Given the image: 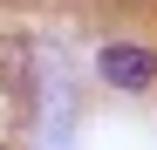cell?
<instances>
[{"mask_svg":"<svg viewBox=\"0 0 157 150\" xmlns=\"http://www.w3.org/2000/svg\"><path fill=\"white\" fill-rule=\"evenodd\" d=\"M102 75H109L116 89H144L157 75V55L150 48H102Z\"/></svg>","mask_w":157,"mask_h":150,"instance_id":"6da1fadb","label":"cell"},{"mask_svg":"<svg viewBox=\"0 0 157 150\" xmlns=\"http://www.w3.org/2000/svg\"><path fill=\"white\" fill-rule=\"evenodd\" d=\"M0 75H7L14 103H34V62H28V34H7V41H0Z\"/></svg>","mask_w":157,"mask_h":150,"instance_id":"7a4b0ae2","label":"cell"}]
</instances>
